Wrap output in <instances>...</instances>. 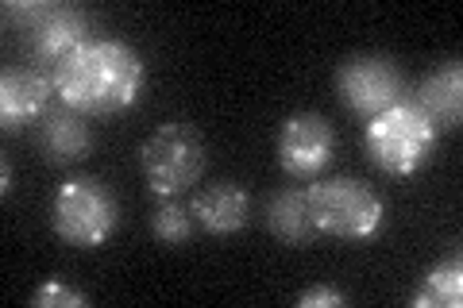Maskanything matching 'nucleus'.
Returning <instances> with one entry per match:
<instances>
[{
    "instance_id": "nucleus-12",
    "label": "nucleus",
    "mask_w": 463,
    "mask_h": 308,
    "mask_svg": "<svg viewBox=\"0 0 463 308\" xmlns=\"http://www.w3.org/2000/svg\"><path fill=\"white\" fill-rule=\"evenodd\" d=\"M85 32H90V20H85V12L66 8V5H54L51 16L32 32V51H35V58L51 73L58 62H62V58L74 54L81 42H90V39H85Z\"/></svg>"
},
{
    "instance_id": "nucleus-16",
    "label": "nucleus",
    "mask_w": 463,
    "mask_h": 308,
    "mask_svg": "<svg viewBox=\"0 0 463 308\" xmlns=\"http://www.w3.org/2000/svg\"><path fill=\"white\" fill-rule=\"evenodd\" d=\"M32 304L35 308H85L90 304V297H85L81 289L58 282V277H51V282H43L35 293H32Z\"/></svg>"
},
{
    "instance_id": "nucleus-4",
    "label": "nucleus",
    "mask_w": 463,
    "mask_h": 308,
    "mask_svg": "<svg viewBox=\"0 0 463 308\" xmlns=\"http://www.w3.org/2000/svg\"><path fill=\"white\" fill-rule=\"evenodd\" d=\"M317 231L347 243H371L386 224V204L367 182L355 178H328L306 185Z\"/></svg>"
},
{
    "instance_id": "nucleus-8",
    "label": "nucleus",
    "mask_w": 463,
    "mask_h": 308,
    "mask_svg": "<svg viewBox=\"0 0 463 308\" xmlns=\"http://www.w3.org/2000/svg\"><path fill=\"white\" fill-rule=\"evenodd\" d=\"M54 97L51 73L35 66H8L0 73V124L5 131H24L47 116V105Z\"/></svg>"
},
{
    "instance_id": "nucleus-10",
    "label": "nucleus",
    "mask_w": 463,
    "mask_h": 308,
    "mask_svg": "<svg viewBox=\"0 0 463 308\" xmlns=\"http://www.w3.org/2000/svg\"><path fill=\"white\" fill-rule=\"evenodd\" d=\"M190 212L209 236H232L248 224L251 216V197L240 182H213L194 197Z\"/></svg>"
},
{
    "instance_id": "nucleus-3",
    "label": "nucleus",
    "mask_w": 463,
    "mask_h": 308,
    "mask_svg": "<svg viewBox=\"0 0 463 308\" xmlns=\"http://www.w3.org/2000/svg\"><path fill=\"white\" fill-rule=\"evenodd\" d=\"M116 224H120V204H116V193L105 182L90 178V173H78V178H66L54 189L51 228L62 243L93 251V247L112 239Z\"/></svg>"
},
{
    "instance_id": "nucleus-18",
    "label": "nucleus",
    "mask_w": 463,
    "mask_h": 308,
    "mask_svg": "<svg viewBox=\"0 0 463 308\" xmlns=\"http://www.w3.org/2000/svg\"><path fill=\"white\" fill-rule=\"evenodd\" d=\"M340 304H347V297L332 285H313L298 297V308H340Z\"/></svg>"
},
{
    "instance_id": "nucleus-6",
    "label": "nucleus",
    "mask_w": 463,
    "mask_h": 308,
    "mask_svg": "<svg viewBox=\"0 0 463 308\" xmlns=\"http://www.w3.org/2000/svg\"><path fill=\"white\" fill-rule=\"evenodd\" d=\"M336 93L347 112L371 120L405 100V78L386 54H352L336 66Z\"/></svg>"
},
{
    "instance_id": "nucleus-5",
    "label": "nucleus",
    "mask_w": 463,
    "mask_h": 308,
    "mask_svg": "<svg viewBox=\"0 0 463 308\" xmlns=\"http://www.w3.org/2000/svg\"><path fill=\"white\" fill-rule=\"evenodd\" d=\"M209 166V151L201 131L185 120L158 124L147 143L139 146V170L147 178L155 197H174L185 193L190 185L201 182V173Z\"/></svg>"
},
{
    "instance_id": "nucleus-13",
    "label": "nucleus",
    "mask_w": 463,
    "mask_h": 308,
    "mask_svg": "<svg viewBox=\"0 0 463 308\" xmlns=\"http://www.w3.org/2000/svg\"><path fill=\"white\" fill-rule=\"evenodd\" d=\"M267 228L274 231V239H282L286 247H309L321 236L306 189H282V193H274L270 209H267Z\"/></svg>"
},
{
    "instance_id": "nucleus-14",
    "label": "nucleus",
    "mask_w": 463,
    "mask_h": 308,
    "mask_svg": "<svg viewBox=\"0 0 463 308\" xmlns=\"http://www.w3.org/2000/svg\"><path fill=\"white\" fill-rule=\"evenodd\" d=\"M413 308H459L463 304V262L459 255L440 258L410 293Z\"/></svg>"
},
{
    "instance_id": "nucleus-11",
    "label": "nucleus",
    "mask_w": 463,
    "mask_h": 308,
    "mask_svg": "<svg viewBox=\"0 0 463 308\" xmlns=\"http://www.w3.org/2000/svg\"><path fill=\"white\" fill-rule=\"evenodd\" d=\"M93 146L90 135V124L85 116L70 112V108H54L39 120V151L51 166H70V163H81Z\"/></svg>"
},
{
    "instance_id": "nucleus-19",
    "label": "nucleus",
    "mask_w": 463,
    "mask_h": 308,
    "mask_svg": "<svg viewBox=\"0 0 463 308\" xmlns=\"http://www.w3.org/2000/svg\"><path fill=\"white\" fill-rule=\"evenodd\" d=\"M0 182H5L0 189H5V193H8V189H12V166H8V158H5V166H0Z\"/></svg>"
},
{
    "instance_id": "nucleus-15",
    "label": "nucleus",
    "mask_w": 463,
    "mask_h": 308,
    "mask_svg": "<svg viewBox=\"0 0 463 308\" xmlns=\"http://www.w3.org/2000/svg\"><path fill=\"white\" fill-rule=\"evenodd\" d=\"M151 231H155L158 243H170V247L190 243V236H194V212L182 209L174 197H158V204L151 209Z\"/></svg>"
},
{
    "instance_id": "nucleus-7",
    "label": "nucleus",
    "mask_w": 463,
    "mask_h": 308,
    "mask_svg": "<svg viewBox=\"0 0 463 308\" xmlns=\"http://www.w3.org/2000/svg\"><path fill=\"white\" fill-rule=\"evenodd\" d=\"M336 151V131L325 116L317 112H294L282 120L279 131V166L294 182H313L321 178L325 166L332 163Z\"/></svg>"
},
{
    "instance_id": "nucleus-9",
    "label": "nucleus",
    "mask_w": 463,
    "mask_h": 308,
    "mask_svg": "<svg viewBox=\"0 0 463 308\" xmlns=\"http://www.w3.org/2000/svg\"><path fill=\"white\" fill-rule=\"evenodd\" d=\"M413 105L429 116L440 135L459 127V120H463V66L456 58H448V62L425 73L421 85H417Z\"/></svg>"
},
{
    "instance_id": "nucleus-2",
    "label": "nucleus",
    "mask_w": 463,
    "mask_h": 308,
    "mask_svg": "<svg viewBox=\"0 0 463 308\" xmlns=\"http://www.w3.org/2000/svg\"><path fill=\"white\" fill-rule=\"evenodd\" d=\"M437 143H440V131L432 127V120L413 100H398L394 108L371 116L364 127L367 158L383 173H390V178H413L417 170H425Z\"/></svg>"
},
{
    "instance_id": "nucleus-1",
    "label": "nucleus",
    "mask_w": 463,
    "mask_h": 308,
    "mask_svg": "<svg viewBox=\"0 0 463 308\" xmlns=\"http://www.w3.org/2000/svg\"><path fill=\"white\" fill-rule=\"evenodd\" d=\"M58 105L78 116H120L143 97L147 62L124 39H90L51 70Z\"/></svg>"
},
{
    "instance_id": "nucleus-17",
    "label": "nucleus",
    "mask_w": 463,
    "mask_h": 308,
    "mask_svg": "<svg viewBox=\"0 0 463 308\" xmlns=\"http://www.w3.org/2000/svg\"><path fill=\"white\" fill-rule=\"evenodd\" d=\"M51 12H54L51 0H8V5H5V20L27 27V32H35V27L47 20Z\"/></svg>"
}]
</instances>
